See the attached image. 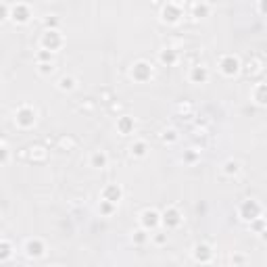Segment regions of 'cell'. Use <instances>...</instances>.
Here are the masks:
<instances>
[{
	"label": "cell",
	"mask_w": 267,
	"mask_h": 267,
	"mask_svg": "<svg viewBox=\"0 0 267 267\" xmlns=\"http://www.w3.org/2000/svg\"><path fill=\"white\" fill-rule=\"evenodd\" d=\"M261 215H263V205L259 201H255V198H247L238 207V217L242 221H247V224L253 221L255 217H261Z\"/></svg>",
	"instance_id": "6da1fadb"
},
{
	"label": "cell",
	"mask_w": 267,
	"mask_h": 267,
	"mask_svg": "<svg viewBox=\"0 0 267 267\" xmlns=\"http://www.w3.org/2000/svg\"><path fill=\"white\" fill-rule=\"evenodd\" d=\"M65 44V38L59 30H44L40 36V48L42 50H50V52H57L61 50Z\"/></svg>",
	"instance_id": "7a4b0ae2"
},
{
	"label": "cell",
	"mask_w": 267,
	"mask_h": 267,
	"mask_svg": "<svg viewBox=\"0 0 267 267\" xmlns=\"http://www.w3.org/2000/svg\"><path fill=\"white\" fill-rule=\"evenodd\" d=\"M184 17V9H182V3L180 0H169L167 5H163L161 9V21L167 23V25H177Z\"/></svg>",
	"instance_id": "3957f363"
},
{
	"label": "cell",
	"mask_w": 267,
	"mask_h": 267,
	"mask_svg": "<svg viewBox=\"0 0 267 267\" xmlns=\"http://www.w3.org/2000/svg\"><path fill=\"white\" fill-rule=\"evenodd\" d=\"M36 117H38V113H36L34 106H30V104H21L19 109L15 111V123H17V127H21V129L34 127V125H36Z\"/></svg>",
	"instance_id": "277c9868"
},
{
	"label": "cell",
	"mask_w": 267,
	"mask_h": 267,
	"mask_svg": "<svg viewBox=\"0 0 267 267\" xmlns=\"http://www.w3.org/2000/svg\"><path fill=\"white\" fill-rule=\"evenodd\" d=\"M129 77L138 84H146L152 79V65L148 61H136L129 69Z\"/></svg>",
	"instance_id": "5b68a950"
},
{
	"label": "cell",
	"mask_w": 267,
	"mask_h": 267,
	"mask_svg": "<svg viewBox=\"0 0 267 267\" xmlns=\"http://www.w3.org/2000/svg\"><path fill=\"white\" fill-rule=\"evenodd\" d=\"M242 69V63L236 55H224L219 59V73L226 75V77H236Z\"/></svg>",
	"instance_id": "8992f818"
},
{
	"label": "cell",
	"mask_w": 267,
	"mask_h": 267,
	"mask_svg": "<svg viewBox=\"0 0 267 267\" xmlns=\"http://www.w3.org/2000/svg\"><path fill=\"white\" fill-rule=\"evenodd\" d=\"M138 221H140V228H144L146 232H152V230H157L159 226H161V213H159L157 209H152V207H148V209H144L140 213Z\"/></svg>",
	"instance_id": "52a82bcc"
},
{
	"label": "cell",
	"mask_w": 267,
	"mask_h": 267,
	"mask_svg": "<svg viewBox=\"0 0 267 267\" xmlns=\"http://www.w3.org/2000/svg\"><path fill=\"white\" fill-rule=\"evenodd\" d=\"M32 9L30 5H25V3H17L11 7V13H9V19L17 25H25V23H30L32 21Z\"/></svg>",
	"instance_id": "ba28073f"
},
{
	"label": "cell",
	"mask_w": 267,
	"mask_h": 267,
	"mask_svg": "<svg viewBox=\"0 0 267 267\" xmlns=\"http://www.w3.org/2000/svg\"><path fill=\"white\" fill-rule=\"evenodd\" d=\"M23 253L28 259H42L46 255V244L42 238H30L23 247Z\"/></svg>",
	"instance_id": "9c48e42d"
},
{
	"label": "cell",
	"mask_w": 267,
	"mask_h": 267,
	"mask_svg": "<svg viewBox=\"0 0 267 267\" xmlns=\"http://www.w3.org/2000/svg\"><path fill=\"white\" fill-rule=\"evenodd\" d=\"M182 213H180V209L177 207H167L163 213H161V226H165L167 230H175V228H180L182 226Z\"/></svg>",
	"instance_id": "30bf717a"
},
{
	"label": "cell",
	"mask_w": 267,
	"mask_h": 267,
	"mask_svg": "<svg viewBox=\"0 0 267 267\" xmlns=\"http://www.w3.org/2000/svg\"><path fill=\"white\" fill-rule=\"evenodd\" d=\"M209 77H211V71H209V67H207V65L198 63V65H192V67H190L188 79H190L192 84H196V86L207 84V82H209Z\"/></svg>",
	"instance_id": "8fae6325"
},
{
	"label": "cell",
	"mask_w": 267,
	"mask_h": 267,
	"mask_svg": "<svg viewBox=\"0 0 267 267\" xmlns=\"http://www.w3.org/2000/svg\"><path fill=\"white\" fill-rule=\"evenodd\" d=\"M100 198L102 201H109L113 205H119V201L123 198V188L119 184H106L104 188L100 190Z\"/></svg>",
	"instance_id": "7c38bea8"
},
{
	"label": "cell",
	"mask_w": 267,
	"mask_h": 267,
	"mask_svg": "<svg viewBox=\"0 0 267 267\" xmlns=\"http://www.w3.org/2000/svg\"><path fill=\"white\" fill-rule=\"evenodd\" d=\"M192 259L196 263H211L213 261V249L205 242H198L192 247Z\"/></svg>",
	"instance_id": "4fadbf2b"
},
{
	"label": "cell",
	"mask_w": 267,
	"mask_h": 267,
	"mask_svg": "<svg viewBox=\"0 0 267 267\" xmlns=\"http://www.w3.org/2000/svg\"><path fill=\"white\" fill-rule=\"evenodd\" d=\"M115 129L121 134V136H129V134H134V129H136V121H134V117H129V115H121L115 121Z\"/></svg>",
	"instance_id": "5bb4252c"
},
{
	"label": "cell",
	"mask_w": 267,
	"mask_h": 267,
	"mask_svg": "<svg viewBox=\"0 0 267 267\" xmlns=\"http://www.w3.org/2000/svg\"><path fill=\"white\" fill-rule=\"evenodd\" d=\"M106 165H109V154H106L104 150H94L90 154V167L92 169H104Z\"/></svg>",
	"instance_id": "9a60e30c"
},
{
	"label": "cell",
	"mask_w": 267,
	"mask_h": 267,
	"mask_svg": "<svg viewBox=\"0 0 267 267\" xmlns=\"http://www.w3.org/2000/svg\"><path fill=\"white\" fill-rule=\"evenodd\" d=\"M251 94H253V100H255L259 106H265V104H267V84H265V82H257Z\"/></svg>",
	"instance_id": "2e32d148"
},
{
	"label": "cell",
	"mask_w": 267,
	"mask_h": 267,
	"mask_svg": "<svg viewBox=\"0 0 267 267\" xmlns=\"http://www.w3.org/2000/svg\"><path fill=\"white\" fill-rule=\"evenodd\" d=\"M159 63H163L167 67L175 65L177 63V50L175 48H163V50H159Z\"/></svg>",
	"instance_id": "e0dca14e"
},
{
	"label": "cell",
	"mask_w": 267,
	"mask_h": 267,
	"mask_svg": "<svg viewBox=\"0 0 267 267\" xmlns=\"http://www.w3.org/2000/svg\"><path fill=\"white\" fill-rule=\"evenodd\" d=\"M129 154L134 159H144L148 154V144L144 140H134L131 146H129Z\"/></svg>",
	"instance_id": "ac0fdd59"
},
{
	"label": "cell",
	"mask_w": 267,
	"mask_h": 267,
	"mask_svg": "<svg viewBox=\"0 0 267 267\" xmlns=\"http://www.w3.org/2000/svg\"><path fill=\"white\" fill-rule=\"evenodd\" d=\"M221 171H224V175L234 177V175L240 173V163L236 161V159H228V161H224V165H221Z\"/></svg>",
	"instance_id": "d6986e66"
},
{
	"label": "cell",
	"mask_w": 267,
	"mask_h": 267,
	"mask_svg": "<svg viewBox=\"0 0 267 267\" xmlns=\"http://www.w3.org/2000/svg\"><path fill=\"white\" fill-rule=\"evenodd\" d=\"M59 90H63V92H73L75 88H77V79L73 77V75H63L61 79H59Z\"/></svg>",
	"instance_id": "ffe728a7"
},
{
	"label": "cell",
	"mask_w": 267,
	"mask_h": 267,
	"mask_svg": "<svg viewBox=\"0 0 267 267\" xmlns=\"http://www.w3.org/2000/svg\"><path fill=\"white\" fill-rule=\"evenodd\" d=\"M13 253H15V247L9 242V240H0V263H5V261H9L11 257H13Z\"/></svg>",
	"instance_id": "44dd1931"
},
{
	"label": "cell",
	"mask_w": 267,
	"mask_h": 267,
	"mask_svg": "<svg viewBox=\"0 0 267 267\" xmlns=\"http://www.w3.org/2000/svg\"><path fill=\"white\" fill-rule=\"evenodd\" d=\"M115 209H117V205H113V203H109V201H102L100 198V205H98V213L102 217H111L113 213H115Z\"/></svg>",
	"instance_id": "7402d4cb"
},
{
	"label": "cell",
	"mask_w": 267,
	"mask_h": 267,
	"mask_svg": "<svg viewBox=\"0 0 267 267\" xmlns=\"http://www.w3.org/2000/svg\"><path fill=\"white\" fill-rule=\"evenodd\" d=\"M209 13H211V7H209L207 3H196V5L192 7V15H194L196 19H205V17H209Z\"/></svg>",
	"instance_id": "603a6c76"
},
{
	"label": "cell",
	"mask_w": 267,
	"mask_h": 267,
	"mask_svg": "<svg viewBox=\"0 0 267 267\" xmlns=\"http://www.w3.org/2000/svg\"><path fill=\"white\" fill-rule=\"evenodd\" d=\"M148 238H150V232H146L144 228H140V230H136V232H134V236H131V242L140 247V244L148 242Z\"/></svg>",
	"instance_id": "cb8c5ba5"
},
{
	"label": "cell",
	"mask_w": 267,
	"mask_h": 267,
	"mask_svg": "<svg viewBox=\"0 0 267 267\" xmlns=\"http://www.w3.org/2000/svg\"><path fill=\"white\" fill-rule=\"evenodd\" d=\"M249 226H251V230H253L255 234H259V236L265 234V217H263V215H261V217H255L253 221H249Z\"/></svg>",
	"instance_id": "d4e9b609"
},
{
	"label": "cell",
	"mask_w": 267,
	"mask_h": 267,
	"mask_svg": "<svg viewBox=\"0 0 267 267\" xmlns=\"http://www.w3.org/2000/svg\"><path fill=\"white\" fill-rule=\"evenodd\" d=\"M198 159H201V152H198L196 148H190V150H186V152H184V163H188V165L196 163Z\"/></svg>",
	"instance_id": "484cf974"
},
{
	"label": "cell",
	"mask_w": 267,
	"mask_h": 267,
	"mask_svg": "<svg viewBox=\"0 0 267 267\" xmlns=\"http://www.w3.org/2000/svg\"><path fill=\"white\" fill-rule=\"evenodd\" d=\"M59 25H61V19L57 15H48L44 19V28L46 30H59Z\"/></svg>",
	"instance_id": "4316f807"
},
{
	"label": "cell",
	"mask_w": 267,
	"mask_h": 267,
	"mask_svg": "<svg viewBox=\"0 0 267 267\" xmlns=\"http://www.w3.org/2000/svg\"><path fill=\"white\" fill-rule=\"evenodd\" d=\"M177 140H180V136H177L175 129H165V131H163V142L173 144V142H177Z\"/></svg>",
	"instance_id": "83f0119b"
},
{
	"label": "cell",
	"mask_w": 267,
	"mask_h": 267,
	"mask_svg": "<svg viewBox=\"0 0 267 267\" xmlns=\"http://www.w3.org/2000/svg\"><path fill=\"white\" fill-rule=\"evenodd\" d=\"M52 55H55V52L42 50V48H40V52L36 55V61H38V63H50V61H52Z\"/></svg>",
	"instance_id": "f1b7e54d"
},
{
	"label": "cell",
	"mask_w": 267,
	"mask_h": 267,
	"mask_svg": "<svg viewBox=\"0 0 267 267\" xmlns=\"http://www.w3.org/2000/svg\"><path fill=\"white\" fill-rule=\"evenodd\" d=\"M52 71H55V63H38V73L40 75H50Z\"/></svg>",
	"instance_id": "f546056e"
},
{
	"label": "cell",
	"mask_w": 267,
	"mask_h": 267,
	"mask_svg": "<svg viewBox=\"0 0 267 267\" xmlns=\"http://www.w3.org/2000/svg\"><path fill=\"white\" fill-rule=\"evenodd\" d=\"M152 242H154V244H159V247L167 244V234H163V232H157V234H152Z\"/></svg>",
	"instance_id": "4dcf8cb0"
},
{
	"label": "cell",
	"mask_w": 267,
	"mask_h": 267,
	"mask_svg": "<svg viewBox=\"0 0 267 267\" xmlns=\"http://www.w3.org/2000/svg\"><path fill=\"white\" fill-rule=\"evenodd\" d=\"M9 13H11V7L5 5V3H0V23L9 19Z\"/></svg>",
	"instance_id": "1f68e13d"
},
{
	"label": "cell",
	"mask_w": 267,
	"mask_h": 267,
	"mask_svg": "<svg viewBox=\"0 0 267 267\" xmlns=\"http://www.w3.org/2000/svg\"><path fill=\"white\" fill-rule=\"evenodd\" d=\"M9 161V148L3 144L0 146V163H7Z\"/></svg>",
	"instance_id": "d6a6232c"
},
{
	"label": "cell",
	"mask_w": 267,
	"mask_h": 267,
	"mask_svg": "<svg viewBox=\"0 0 267 267\" xmlns=\"http://www.w3.org/2000/svg\"><path fill=\"white\" fill-rule=\"evenodd\" d=\"M232 263H234V265H238V263H247V259H244V257H238V255H236V257H232Z\"/></svg>",
	"instance_id": "836d02e7"
},
{
	"label": "cell",
	"mask_w": 267,
	"mask_h": 267,
	"mask_svg": "<svg viewBox=\"0 0 267 267\" xmlns=\"http://www.w3.org/2000/svg\"><path fill=\"white\" fill-rule=\"evenodd\" d=\"M259 13L265 15V0H259Z\"/></svg>",
	"instance_id": "e575fe53"
}]
</instances>
